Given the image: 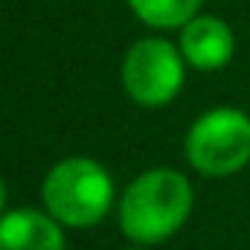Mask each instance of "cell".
<instances>
[{
	"instance_id": "cell-1",
	"label": "cell",
	"mask_w": 250,
	"mask_h": 250,
	"mask_svg": "<svg viewBox=\"0 0 250 250\" xmlns=\"http://www.w3.org/2000/svg\"><path fill=\"white\" fill-rule=\"evenodd\" d=\"M192 212V187L181 172L151 169L125 189L120 224L125 236L143 245H157L175 236Z\"/></svg>"
},
{
	"instance_id": "cell-2",
	"label": "cell",
	"mask_w": 250,
	"mask_h": 250,
	"mask_svg": "<svg viewBox=\"0 0 250 250\" xmlns=\"http://www.w3.org/2000/svg\"><path fill=\"white\" fill-rule=\"evenodd\" d=\"M114 201L111 175L90 157H67L50 169L44 181V204L50 215L67 227L99 224Z\"/></svg>"
},
{
	"instance_id": "cell-3",
	"label": "cell",
	"mask_w": 250,
	"mask_h": 250,
	"mask_svg": "<svg viewBox=\"0 0 250 250\" xmlns=\"http://www.w3.org/2000/svg\"><path fill=\"white\" fill-rule=\"evenodd\" d=\"M189 163L204 175H233L250 160V117L236 108L207 111L187 134Z\"/></svg>"
},
{
	"instance_id": "cell-4",
	"label": "cell",
	"mask_w": 250,
	"mask_h": 250,
	"mask_svg": "<svg viewBox=\"0 0 250 250\" xmlns=\"http://www.w3.org/2000/svg\"><path fill=\"white\" fill-rule=\"evenodd\" d=\"M123 84L128 96L140 105H166L184 84V62L169 41H137L123 62Z\"/></svg>"
},
{
	"instance_id": "cell-5",
	"label": "cell",
	"mask_w": 250,
	"mask_h": 250,
	"mask_svg": "<svg viewBox=\"0 0 250 250\" xmlns=\"http://www.w3.org/2000/svg\"><path fill=\"white\" fill-rule=\"evenodd\" d=\"M184 56L198 70H218L233 59V32L218 18H195L189 21L181 38Z\"/></svg>"
},
{
	"instance_id": "cell-6",
	"label": "cell",
	"mask_w": 250,
	"mask_h": 250,
	"mask_svg": "<svg viewBox=\"0 0 250 250\" xmlns=\"http://www.w3.org/2000/svg\"><path fill=\"white\" fill-rule=\"evenodd\" d=\"M0 250H64L56 218L18 209L0 218Z\"/></svg>"
},
{
	"instance_id": "cell-7",
	"label": "cell",
	"mask_w": 250,
	"mask_h": 250,
	"mask_svg": "<svg viewBox=\"0 0 250 250\" xmlns=\"http://www.w3.org/2000/svg\"><path fill=\"white\" fill-rule=\"evenodd\" d=\"M131 9L151 26H181L189 23L201 0H128Z\"/></svg>"
},
{
	"instance_id": "cell-8",
	"label": "cell",
	"mask_w": 250,
	"mask_h": 250,
	"mask_svg": "<svg viewBox=\"0 0 250 250\" xmlns=\"http://www.w3.org/2000/svg\"><path fill=\"white\" fill-rule=\"evenodd\" d=\"M3 204H6V189H3V181H0V212H3Z\"/></svg>"
}]
</instances>
